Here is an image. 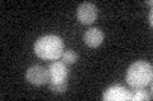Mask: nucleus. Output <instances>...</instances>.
<instances>
[{"label":"nucleus","instance_id":"obj_1","mask_svg":"<svg viewBox=\"0 0 153 101\" xmlns=\"http://www.w3.org/2000/svg\"><path fill=\"white\" fill-rule=\"evenodd\" d=\"M35 53L42 60L55 61L64 53V42L56 34H47L40 37L35 43Z\"/></svg>","mask_w":153,"mask_h":101},{"label":"nucleus","instance_id":"obj_2","mask_svg":"<svg viewBox=\"0 0 153 101\" xmlns=\"http://www.w3.org/2000/svg\"><path fill=\"white\" fill-rule=\"evenodd\" d=\"M153 70L152 65L146 61H137L130 65L126 71L125 80L131 87H146L152 85Z\"/></svg>","mask_w":153,"mask_h":101},{"label":"nucleus","instance_id":"obj_3","mask_svg":"<svg viewBox=\"0 0 153 101\" xmlns=\"http://www.w3.org/2000/svg\"><path fill=\"white\" fill-rule=\"evenodd\" d=\"M26 80L35 86L46 85L50 81L49 71L42 66H31L26 72Z\"/></svg>","mask_w":153,"mask_h":101},{"label":"nucleus","instance_id":"obj_4","mask_svg":"<svg viewBox=\"0 0 153 101\" xmlns=\"http://www.w3.org/2000/svg\"><path fill=\"white\" fill-rule=\"evenodd\" d=\"M131 97V91L121 85H114L103 91L102 99L105 101H128Z\"/></svg>","mask_w":153,"mask_h":101},{"label":"nucleus","instance_id":"obj_5","mask_svg":"<svg viewBox=\"0 0 153 101\" xmlns=\"http://www.w3.org/2000/svg\"><path fill=\"white\" fill-rule=\"evenodd\" d=\"M98 15V9L92 3H82L76 9V18L82 24L93 23Z\"/></svg>","mask_w":153,"mask_h":101},{"label":"nucleus","instance_id":"obj_6","mask_svg":"<svg viewBox=\"0 0 153 101\" xmlns=\"http://www.w3.org/2000/svg\"><path fill=\"white\" fill-rule=\"evenodd\" d=\"M50 80H68L69 70L66 67V63L60 61H55L47 67Z\"/></svg>","mask_w":153,"mask_h":101},{"label":"nucleus","instance_id":"obj_7","mask_svg":"<svg viewBox=\"0 0 153 101\" xmlns=\"http://www.w3.org/2000/svg\"><path fill=\"white\" fill-rule=\"evenodd\" d=\"M103 32L100 29V28H91L87 32L84 33V43L87 44L88 47H92V48H96L98 46L102 44L103 42Z\"/></svg>","mask_w":153,"mask_h":101},{"label":"nucleus","instance_id":"obj_8","mask_svg":"<svg viewBox=\"0 0 153 101\" xmlns=\"http://www.w3.org/2000/svg\"><path fill=\"white\" fill-rule=\"evenodd\" d=\"M49 87L52 92L55 94H63L68 90V80H50L49 81Z\"/></svg>","mask_w":153,"mask_h":101},{"label":"nucleus","instance_id":"obj_9","mask_svg":"<svg viewBox=\"0 0 153 101\" xmlns=\"http://www.w3.org/2000/svg\"><path fill=\"white\" fill-rule=\"evenodd\" d=\"M131 91V101H143V100H151L152 95L148 94V91L144 90V87H133Z\"/></svg>","mask_w":153,"mask_h":101},{"label":"nucleus","instance_id":"obj_10","mask_svg":"<svg viewBox=\"0 0 153 101\" xmlns=\"http://www.w3.org/2000/svg\"><path fill=\"white\" fill-rule=\"evenodd\" d=\"M61 58H63L64 63H66V65H73V63H75V62L78 61L79 57H78V54H76L73 49H65L63 56H61Z\"/></svg>","mask_w":153,"mask_h":101},{"label":"nucleus","instance_id":"obj_11","mask_svg":"<svg viewBox=\"0 0 153 101\" xmlns=\"http://www.w3.org/2000/svg\"><path fill=\"white\" fill-rule=\"evenodd\" d=\"M148 22H149V25L152 27V24H153V23H152V12L149 13V17H148Z\"/></svg>","mask_w":153,"mask_h":101}]
</instances>
